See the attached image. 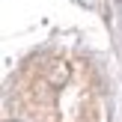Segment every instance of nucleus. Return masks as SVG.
<instances>
[]
</instances>
